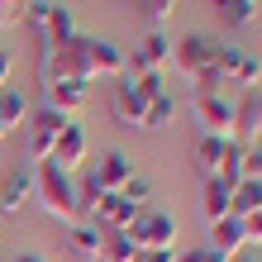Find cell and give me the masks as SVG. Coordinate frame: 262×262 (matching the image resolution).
Here are the masks:
<instances>
[{
  "label": "cell",
  "mask_w": 262,
  "mask_h": 262,
  "mask_svg": "<svg viewBox=\"0 0 262 262\" xmlns=\"http://www.w3.org/2000/svg\"><path fill=\"white\" fill-rule=\"evenodd\" d=\"M214 53H220V43H214V38L186 34L181 43H172V67H177V76H181L186 86H195L205 72H214Z\"/></svg>",
  "instance_id": "3"
},
{
  "label": "cell",
  "mask_w": 262,
  "mask_h": 262,
  "mask_svg": "<svg viewBox=\"0 0 262 262\" xmlns=\"http://www.w3.org/2000/svg\"><path fill=\"white\" fill-rule=\"evenodd\" d=\"M96 262H138L129 234H105V238H100V257H96Z\"/></svg>",
  "instance_id": "22"
},
{
  "label": "cell",
  "mask_w": 262,
  "mask_h": 262,
  "mask_svg": "<svg viewBox=\"0 0 262 262\" xmlns=\"http://www.w3.org/2000/svg\"><path fill=\"white\" fill-rule=\"evenodd\" d=\"M229 262H262V248H243V253H234Z\"/></svg>",
  "instance_id": "35"
},
{
  "label": "cell",
  "mask_w": 262,
  "mask_h": 262,
  "mask_svg": "<svg viewBox=\"0 0 262 262\" xmlns=\"http://www.w3.org/2000/svg\"><path fill=\"white\" fill-rule=\"evenodd\" d=\"M29 124H38L43 134H53V138H57V134H62V129L72 124V119H67V115H57V110H48V105H43V110H38L34 119H29Z\"/></svg>",
  "instance_id": "27"
},
{
  "label": "cell",
  "mask_w": 262,
  "mask_h": 262,
  "mask_svg": "<svg viewBox=\"0 0 262 262\" xmlns=\"http://www.w3.org/2000/svg\"><path fill=\"white\" fill-rule=\"evenodd\" d=\"M195 253H200V262H229L224 253H214V248H195Z\"/></svg>",
  "instance_id": "36"
},
{
  "label": "cell",
  "mask_w": 262,
  "mask_h": 262,
  "mask_svg": "<svg viewBox=\"0 0 262 262\" xmlns=\"http://www.w3.org/2000/svg\"><path fill=\"white\" fill-rule=\"evenodd\" d=\"M96 220H100L105 234H124V229L138 220V205H129L124 195H105V200H100V210H96Z\"/></svg>",
  "instance_id": "13"
},
{
  "label": "cell",
  "mask_w": 262,
  "mask_h": 262,
  "mask_svg": "<svg viewBox=\"0 0 262 262\" xmlns=\"http://www.w3.org/2000/svg\"><path fill=\"white\" fill-rule=\"evenodd\" d=\"M53 143H57L53 134H43L38 124H29V158L34 162H53Z\"/></svg>",
  "instance_id": "26"
},
{
  "label": "cell",
  "mask_w": 262,
  "mask_h": 262,
  "mask_svg": "<svg viewBox=\"0 0 262 262\" xmlns=\"http://www.w3.org/2000/svg\"><path fill=\"white\" fill-rule=\"evenodd\" d=\"M172 67V38L162 34V29H152V34L138 43V48L129 53V67L124 76H143V72H167Z\"/></svg>",
  "instance_id": "7"
},
{
  "label": "cell",
  "mask_w": 262,
  "mask_h": 262,
  "mask_svg": "<svg viewBox=\"0 0 262 262\" xmlns=\"http://www.w3.org/2000/svg\"><path fill=\"white\" fill-rule=\"evenodd\" d=\"M86 148H91V143H86V134H81V124H67L62 134H57V143H53V162H57V167H62V172L72 177L76 167L86 162Z\"/></svg>",
  "instance_id": "10"
},
{
  "label": "cell",
  "mask_w": 262,
  "mask_h": 262,
  "mask_svg": "<svg viewBox=\"0 0 262 262\" xmlns=\"http://www.w3.org/2000/svg\"><path fill=\"white\" fill-rule=\"evenodd\" d=\"M48 10H53V0H29V5H24V19H19V24L34 29L38 43H43V29H48Z\"/></svg>",
  "instance_id": "25"
},
{
  "label": "cell",
  "mask_w": 262,
  "mask_h": 262,
  "mask_svg": "<svg viewBox=\"0 0 262 262\" xmlns=\"http://www.w3.org/2000/svg\"><path fill=\"white\" fill-rule=\"evenodd\" d=\"M262 210V181H253V177H243L234 191H229V214L234 220H248V214H257Z\"/></svg>",
  "instance_id": "16"
},
{
  "label": "cell",
  "mask_w": 262,
  "mask_h": 262,
  "mask_svg": "<svg viewBox=\"0 0 262 262\" xmlns=\"http://www.w3.org/2000/svg\"><path fill=\"white\" fill-rule=\"evenodd\" d=\"M214 72H220L224 86L253 91V86L262 81V57H253L248 48H220V53H214Z\"/></svg>",
  "instance_id": "5"
},
{
  "label": "cell",
  "mask_w": 262,
  "mask_h": 262,
  "mask_svg": "<svg viewBox=\"0 0 262 262\" xmlns=\"http://www.w3.org/2000/svg\"><path fill=\"white\" fill-rule=\"evenodd\" d=\"M34 200L53 214V220H67V224H76V214H81L76 181L57 162H34Z\"/></svg>",
  "instance_id": "1"
},
{
  "label": "cell",
  "mask_w": 262,
  "mask_h": 262,
  "mask_svg": "<svg viewBox=\"0 0 262 262\" xmlns=\"http://www.w3.org/2000/svg\"><path fill=\"white\" fill-rule=\"evenodd\" d=\"M24 5L29 0H0V29H14L24 19Z\"/></svg>",
  "instance_id": "28"
},
{
  "label": "cell",
  "mask_w": 262,
  "mask_h": 262,
  "mask_svg": "<svg viewBox=\"0 0 262 262\" xmlns=\"http://www.w3.org/2000/svg\"><path fill=\"white\" fill-rule=\"evenodd\" d=\"M143 10L152 14V24H167L177 14V0H143Z\"/></svg>",
  "instance_id": "29"
},
{
  "label": "cell",
  "mask_w": 262,
  "mask_h": 262,
  "mask_svg": "<svg viewBox=\"0 0 262 262\" xmlns=\"http://www.w3.org/2000/svg\"><path fill=\"white\" fill-rule=\"evenodd\" d=\"M257 124H262V105H257Z\"/></svg>",
  "instance_id": "39"
},
{
  "label": "cell",
  "mask_w": 262,
  "mask_h": 262,
  "mask_svg": "<svg viewBox=\"0 0 262 262\" xmlns=\"http://www.w3.org/2000/svg\"><path fill=\"white\" fill-rule=\"evenodd\" d=\"M48 91V110H57V115H76V110H86V96L91 91L81 86V81H53V86H43Z\"/></svg>",
  "instance_id": "15"
},
{
  "label": "cell",
  "mask_w": 262,
  "mask_h": 262,
  "mask_svg": "<svg viewBox=\"0 0 262 262\" xmlns=\"http://www.w3.org/2000/svg\"><path fill=\"white\" fill-rule=\"evenodd\" d=\"M138 262H177V248H162V253H143Z\"/></svg>",
  "instance_id": "34"
},
{
  "label": "cell",
  "mask_w": 262,
  "mask_h": 262,
  "mask_svg": "<svg viewBox=\"0 0 262 262\" xmlns=\"http://www.w3.org/2000/svg\"><path fill=\"white\" fill-rule=\"evenodd\" d=\"M214 5H224V0H214Z\"/></svg>",
  "instance_id": "41"
},
{
  "label": "cell",
  "mask_w": 262,
  "mask_h": 262,
  "mask_svg": "<svg viewBox=\"0 0 262 262\" xmlns=\"http://www.w3.org/2000/svg\"><path fill=\"white\" fill-rule=\"evenodd\" d=\"M243 234H248V248H262V210L243 220Z\"/></svg>",
  "instance_id": "31"
},
{
  "label": "cell",
  "mask_w": 262,
  "mask_h": 262,
  "mask_svg": "<svg viewBox=\"0 0 262 262\" xmlns=\"http://www.w3.org/2000/svg\"><path fill=\"white\" fill-rule=\"evenodd\" d=\"M10 72H14V57H10L5 48H0V91L10 86Z\"/></svg>",
  "instance_id": "33"
},
{
  "label": "cell",
  "mask_w": 262,
  "mask_h": 262,
  "mask_svg": "<svg viewBox=\"0 0 262 262\" xmlns=\"http://www.w3.org/2000/svg\"><path fill=\"white\" fill-rule=\"evenodd\" d=\"M76 34H81V29H76L72 5L53 0V10H48V29H43V43H38V48H62V43H72Z\"/></svg>",
  "instance_id": "12"
},
{
  "label": "cell",
  "mask_w": 262,
  "mask_h": 262,
  "mask_svg": "<svg viewBox=\"0 0 262 262\" xmlns=\"http://www.w3.org/2000/svg\"><path fill=\"white\" fill-rule=\"evenodd\" d=\"M91 67H96V76H124V67H129V53L119 48V43H110V38H96L91 43Z\"/></svg>",
  "instance_id": "14"
},
{
  "label": "cell",
  "mask_w": 262,
  "mask_h": 262,
  "mask_svg": "<svg viewBox=\"0 0 262 262\" xmlns=\"http://www.w3.org/2000/svg\"><path fill=\"white\" fill-rule=\"evenodd\" d=\"M177 262H200V253L191 248V253H177Z\"/></svg>",
  "instance_id": "38"
},
{
  "label": "cell",
  "mask_w": 262,
  "mask_h": 262,
  "mask_svg": "<svg viewBox=\"0 0 262 262\" xmlns=\"http://www.w3.org/2000/svg\"><path fill=\"white\" fill-rule=\"evenodd\" d=\"M200 214H205V224H214V220H224V214H229V186H224V181L205 177V191H200Z\"/></svg>",
  "instance_id": "20"
},
{
  "label": "cell",
  "mask_w": 262,
  "mask_h": 262,
  "mask_svg": "<svg viewBox=\"0 0 262 262\" xmlns=\"http://www.w3.org/2000/svg\"><path fill=\"white\" fill-rule=\"evenodd\" d=\"M14 262H48V253H19Z\"/></svg>",
  "instance_id": "37"
},
{
  "label": "cell",
  "mask_w": 262,
  "mask_h": 262,
  "mask_svg": "<svg viewBox=\"0 0 262 262\" xmlns=\"http://www.w3.org/2000/svg\"><path fill=\"white\" fill-rule=\"evenodd\" d=\"M205 248L224 253V257L243 253V248H248V234H243V220H234V214H224V220H214V224H210V243H205Z\"/></svg>",
  "instance_id": "11"
},
{
  "label": "cell",
  "mask_w": 262,
  "mask_h": 262,
  "mask_svg": "<svg viewBox=\"0 0 262 262\" xmlns=\"http://www.w3.org/2000/svg\"><path fill=\"white\" fill-rule=\"evenodd\" d=\"M34 200V167H19L0 181V214H19Z\"/></svg>",
  "instance_id": "9"
},
{
  "label": "cell",
  "mask_w": 262,
  "mask_h": 262,
  "mask_svg": "<svg viewBox=\"0 0 262 262\" xmlns=\"http://www.w3.org/2000/svg\"><path fill=\"white\" fill-rule=\"evenodd\" d=\"M134 86L143 91L148 100H152V96H162V91H167V86H162V72H143V76H134Z\"/></svg>",
  "instance_id": "30"
},
{
  "label": "cell",
  "mask_w": 262,
  "mask_h": 262,
  "mask_svg": "<svg viewBox=\"0 0 262 262\" xmlns=\"http://www.w3.org/2000/svg\"><path fill=\"white\" fill-rule=\"evenodd\" d=\"M110 115L119 119L124 129H143V115H148V96L134 86V76H119L110 86Z\"/></svg>",
  "instance_id": "6"
},
{
  "label": "cell",
  "mask_w": 262,
  "mask_h": 262,
  "mask_svg": "<svg viewBox=\"0 0 262 262\" xmlns=\"http://www.w3.org/2000/svg\"><path fill=\"white\" fill-rule=\"evenodd\" d=\"M229 143H234V138H210V134H200L195 162H200V172H205V177H220V167H224V158H229Z\"/></svg>",
  "instance_id": "18"
},
{
  "label": "cell",
  "mask_w": 262,
  "mask_h": 262,
  "mask_svg": "<svg viewBox=\"0 0 262 262\" xmlns=\"http://www.w3.org/2000/svg\"><path fill=\"white\" fill-rule=\"evenodd\" d=\"M100 238H105V229H100V224H72V234H67V248H72L76 257L96 262V257H100Z\"/></svg>",
  "instance_id": "19"
},
{
  "label": "cell",
  "mask_w": 262,
  "mask_h": 262,
  "mask_svg": "<svg viewBox=\"0 0 262 262\" xmlns=\"http://www.w3.org/2000/svg\"><path fill=\"white\" fill-rule=\"evenodd\" d=\"M191 110H195L200 134H210V138H234V110H238V100H234V96H224V91L191 96Z\"/></svg>",
  "instance_id": "4"
},
{
  "label": "cell",
  "mask_w": 262,
  "mask_h": 262,
  "mask_svg": "<svg viewBox=\"0 0 262 262\" xmlns=\"http://www.w3.org/2000/svg\"><path fill=\"white\" fill-rule=\"evenodd\" d=\"M24 119H29V105H24V96H19L14 86H5V91H0V143H5V138L24 124Z\"/></svg>",
  "instance_id": "17"
},
{
  "label": "cell",
  "mask_w": 262,
  "mask_h": 262,
  "mask_svg": "<svg viewBox=\"0 0 262 262\" xmlns=\"http://www.w3.org/2000/svg\"><path fill=\"white\" fill-rule=\"evenodd\" d=\"M129 200V205H138V210H148L152 205V177H143V172H134L129 181H124V191H119Z\"/></svg>",
  "instance_id": "24"
},
{
  "label": "cell",
  "mask_w": 262,
  "mask_h": 262,
  "mask_svg": "<svg viewBox=\"0 0 262 262\" xmlns=\"http://www.w3.org/2000/svg\"><path fill=\"white\" fill-rule=\"evenodd\" d=\"M91 177L100 181V191H105V195H119V191H124V181L134 177V158L115 148V152H105V158L91 167Z\"/></svg>",
  "instance_id": "8"
},
{
  "label": "cell",
  "mask_w": 262,
  "mask_h": 262,
  "mask_svg": "<svg viewBox=\"0 0 262 262\" xmlns=\"http://www.w3.org/2000/svg\"><path fill=\"white\" fill-rule=\"evenodd\" d=\"M177 124V96L162 91V96L148 100V115H143V129H172Z\"/></svg>",
  "instance_id": "21"
},
{
  "label": "cell",
  "mask_w": 262,
  "mask_h": 262,
  "mask_svg": "<svg viewBox=\"0 0 262 262\" xmlns=\"http://www.w3.org/2000/svg\"><path fill=\"white\" fill-rule=\"evenodd\" d=\"M124 234H129V243H134L138 257H143V253H162V248H177V214L148 205V210H138V220L124 229Z\"/></svg>",
  "instance_id": "2"
},
{
  "label": "cell",
  "mask_w": 262,
  "mask_h": 262,
  "mask_svg": "<svg viewBox=\"0 0 262 262\" xmlns=\"http://www.w3.org/2000/svg\"><path fill=\"white\" fill-rule=\"evenodd\" d=\"M220 14H224L229 29H248V24L257 19V0H224Z\"/></svg>",
  "instance_id": "23"
},
{
  "label": "cell",
  "mask_w": 262,
  "mask_h": 262,
  "mask_svg": "<svg viewBox=\"0 0 262 262\" xmlns=\"http://www.w3.org/2000/svg\"><path fill=\"white\" fill-rule=\"evenodd\" d=\"M0 224H5V214H0Z\"/></svg>",
  "instance_id": "40"
},
{
  "label": "cell",
  "mask_w": 262,
  "mask_h": 262,
  "mask_svg": "<svg viewBox=\"0 0 262 262\" xmlns=\"http://www.w3.org/2000/svg\"><path fill=\"white\" fill-rule=\"evenodd\" d=\"M243 177L262 181V148H253V152H248V167H243Z\"/></svg>",
  "instance_id": "32"
}]
</instances>
